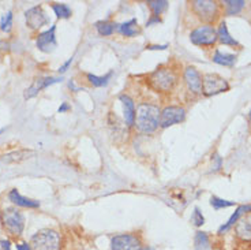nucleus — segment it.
<instances>
[{"mask_svg":"<svg viewBox=\"0 0 251 250\" xmlns=\"http://www.w3.org/2000/svg\"><path fill=\"white\" fill-rule=\"evenodd\" d=\"M160 110L153 104H141L135 111V123L139 132L153 133L160 125Z\"/></svg>","mask_w":251,"mask_h":250,"instance_id":"f257e3e1","label":"nucleus"},{"mask_svg":"<svg viewBox=\"0 0 251 250\" xmlns=\"http://www.w3.org/2000/svg\"><path fill=\"white\" fill-rule=\"evenodd\" d=\"M30 245L31 250H60V235L55 230L44 228L31 237Z\"/></svg>","mask_w":251,"mask_h":250,"instance_id":"f03ea898","label":"nucleus"},{"mask_svg":"<svg viewBox=\"0 0 251 250\" xmlns=\"http://www.w3.org/2000/svg\"><path fill=\"white\" fill-rule=\"evenodd\" d=\"M1 223L11 235L18 237L25 228V218L15 208H8L1 212Z\"/></svg>","mask_w":251,"mask_h":250,"instance_id":"7ed1b4c3","label":"nucleus"},{"mask_svg":"<svg viewBox=\"0 0 251 250\" xmlns=\"http://www.w3.org/2000/svg\"><path fill=\"white\" fill-rule=\"evenodd\" d=\"M149 82L157 92H170L176 83V75L170 69H157L149 75Z\"/></svg>","mask_w":251,"mask_h":250,"instance_id":"20e7f679","label":"nucleus"},{"mask_svg":"<svg viewBox=\"0 0 251 250\" xmlns=\"http://www.w3.org/2000/svg\"><path fill=\"white\" fill-rule=\"evenodd\" d=\"M229 89L228 82L221 78L217 74H206L203 75V81H202V92L205 96H213L219 94L221 92H226Z\"/></svg>","mask_w":251,"mask_h":250,"instance_id":"39448f33","label":"nucleus"},{"mask_svg":"<svg viewBox=\"0 0 251 250\" xmlns=\"http://www.w3.org/2000/svg\"><path fill=\"white\" fill-rule=\"evenodd\" d=\"M190 40L195 45H213L217 41V31L210 25L200 26L191 31Z\"/></svg>","mask_w":251,"mask_h":250,"instance_id":"423d86ee","label":"nucleus"},{"mask_svg":"<svg viewBox=\"0 0 251 250\" xmlns=\"http://www.w3.org/2000/svg\"><path fill=\"white\" fill-rule=\"evenodd\" d=\"M184 118H186V111L182 107H167V108H164L163 112L160 113V126L163 129H167L170 126L183 122Z\"/></svg>","mask_w":251,"mask_h":250,"instance_id":"0eeeda50","label":"nucleus"},{"mask_svg":"<svg viewBox=\"0 0 251 250\" xmlns=\"http://www.w3.org/2000/svg\"><path fill=\"white\" fill-rule=\"evenodd\" d=\"M111 249L112 250H139L141 242L135 235L131 234H122L112 238L111 241Z\"/></svg>","mask_w":251,"mask_h":250,"instance_id":"6e6552de","label":"nucleus"},{"mask_svg":"<svg viewBox=\"0 0 251 250\" xmlns=\"http://www.w3.org/2000/svg\"><path fill=\"white\" fill-rule=\"evenodd\" d=\"M26 25L29 26L30 29H40L41 26L47 25L50 22L48 17L45 15L44 10L41 6H36L29 8L27 11H25Z\"/></svg>","mask_w":251,"mask_h":250,"instance_id":"1a4fd4ad","label":"nucleus"},{"mask_svg":"<svg viewBox=\"0 0 251 250\" xmlns=\"http://www.w3.org/2000/svg\"><path fill=\"white\" fill-rule=\"evenodd\" d=\"M193 8L197 15L203 21H212L217 14V4L216 1L210 0H195L193 1Z\"/></svg>","mask_w":251,"mask_h":250,"instance_id":"9d476101","label":"nucleus"},{"mask_svg":"<svg viewBox=\"0 0 251 250\" xmlns=\"http://www.w3.org/2000/svg\"><path fill=\"white\" fill-rule=\"evenodd\" d=\"M56 26H50V29L40 33L37 37V48L43 52H52L56 48V36H55Z\"/></svg>","mask_w":251,"mask_h":250,"instance_id":"9b49d317","label":"nucleus"},{"mask_svg":"<svg viewBox=\"0 0 251 250\" xmlns=\"http://www.w3.org/2000/svg\"><path fill=\"white\" fill-rule=\"evenodd\" d=\"M62 81V78H55V77H40L37 78L36 81L33 82V85H31L30 88L26 89L25 90V99L26 100H29L31 97H34V96H37L43 89L48 88L50 85H53V83H57V82Z\"/></svg>","mask_w":251,"mask_h":250,"instance_id":"f8f14e48","label":"nucleus"},{"mask_svg":"<svg viewBox=\"0 0 251 250\" xmlns=\"http://www.w3.org/2000/svg\"><path fill=\"white\" fill-rule=\"evenodd\" d=\"M184 81L188 89L194 93H202V78L194 67H187L184 71Z\"/></svg>","mask_w":251,"mask_h":250,"instance_id":"ddd939ff","label":"nucleus"},{"mask_svg":"<svg viewBox=\"0 0 251 250\" xmlns=\"http://www.w3.org/2000/svg\"><path fill=\"white\" fill-rule=\"evenodd\" d=\"M120 101L123 104V115H125L126 125L134 126V123H135V107H134V101L128 96H126V94L120 96Z\"/></svg>","mask_w":251,"mask_h":250,"instance_id":"4468645a","label":"nucleus"},{"mask_svg":"<svg viewBox=\"0 0 251 250\" xmlns=\"http://www.w3.org/2000/svg\"><path fill=\"white\" fill-rule=\"evenodd\" d=\"M8 198L11 202H14L15 205L24 206V208H37L40 206V202L38 201L30 200V198H26L24 195H21L17 189H13L10 193H8Z\"/></svg>","mask_w":251,"mask_h":250,"instance_id":"2eb2a0df","label":"nucleus"},{"mask_svg":"<svg viewBox=\"0 0 251 250\" xmlns=\"http://www.w3.org/2000/svg\"><path fill=\"white\" fill-rule=\"evenodd\" d=\"M235 231L240 239L251 241V216L238 220L236 225H235Z\"/></svg>","mask_w":251,"mask_h":250,"instance_id":"dca6fc26","label":"nucleus"},{"mask_svg":"<svg viewBox=\"0 0 251 250\" xmlns=\"http://www.w3.org/2000/svg\"><path fill=\"white\" fill-rule=\"evenodd\" d=\"M33 155H34V152L30 149H19L4 155V156L1 157V160L4 163H19L24 162L26 159H29V157L33 156Z\"/></svg>","mask_w":251,"mask_h":250,"instance_id":"f3484780","label":"nucleus"},{"mask_svg":"<svg viewBox=\"0 0 251 250\" xmlns=\"http://www.w3.org/2000/svg\"><path fill=\"white\" fill-rule=\"evenodd\" d=\"M118 29L119 31L126 36V37H132V36H135V34H138L139 29H138V22H137V19L132 18L130 21H127L125 24H122V25L118 26Z\"/></svg>","mask_w":251,"mask_h":250,"instance_id":"a211bd4d","label":"nucleus"},{"mask_svg":"<svg viewBox=\"0 0 251 250\" xmlns=\"http://www.w3.org/2000/svg\"><path fill=\"white\" fill-rule=\"evenodd\" d=\"M245 212H251V205H243V206H239L238 209H236V212L233 213L232 216H231V218H229V220H228V222H226V224L221 225V227H220V230H219L220 234H221V232L226 231V230H228V228H229V227H232V225L235 224V223H236V222H238L239 218H240V216H242V213H245Z\"/></svg>","mask_w":251,"mask_h":250,"instance_id":"6ab92c4d","label":"nucleus"},{"mask_svg":"<svg viewBox=\"0 0 251 250\" xmlns=\"http://www.w3.org/2000/svg\"><path fill=\"white\" fill-rule=\"evenodd\" d=\"M217 38H219L220 41L224 45H233V47H235V45H239L238 41H236L235 38L231 37V34L228 33L226 22H221V24H220L219 31H217Z\"/></svg>","mask_w":251,"mask_h":250,"instance_id":"aec40b11","label":"nucleus"},{"mask_svg":"<svg viewBox=\"0 0 251 250\" xmlns=\"http://www.w3.org/2000/svg\"><path fill=\"white\" fill-rule=\"evenodd\" d=\"M235 60H236V56L235 55H231V54H223L220 51H216L213 56V62L219 63V64H223V66H233L235 64Z\"/></svg>","mask_w":251,"mask_h":250,"instance_id":"412c9836","label":"nucleus"},{"mask_svg":"<svg viewBox=\"0 0 251 250\" xmlns=\"http://www.w3.org/2000/svg\"><path fill=\"white\" fill-rule=\"evenodd\" d=\"M96 28H97V31L100 33L101 36H112L113 31L116 29V25L109 22V21H100L96 24Z\"/></svg>","mask_w":251,"mask_h":250,"instance_id":"4be33fe9","label":"nucleus"},{"mask_svg":"<svg viewBox=\"0 0 251 250\" xmlns=\"http://www.w3.org/2000/svg\"><path fill=\"white\" fill-rule=\"evenodd\" d=\"M195 250H207L209 249V237L206 232L198 231L194 238Z\"/></svg>","mask_w":251,"mask_h":250,"instance_id":"5701e85b","label":"nucleus"},{"mask_svg":"<svg viewBox=\"0 0 251 250\" xmlns=\"http://www.w3.org/2000/svg\"><path fill=\"white\" fill-rule=\"evenodd\" d=\"M245 1L243 0H228L226 1V14L228 15H235L242 11V8L245 7Z\"/></svg>","mask_w":251,"mask_h":250,"instance_id":"b1692460","label":"nucleus"},{"mask_svg":"<svg viewBox=\"0 0 251 250\" xmlns=\"http://www.w3.org/2000/svg\"><path fill=\"white\" fill-rule=\"evenodd\" d=\"M148 4L151 7V10L153 11V14L158 17L160 14L163 13L167 10V7H168V1L167 0H149L148 1Z\"/></svg>","mask_w":251,"mask_h":250,"instance_id":"393cba45","label":"nucleus"},{"mask_svg":"<svg viewBox=\"0 0 251 250\" xmlns=\"http://www.w3.org/2000/svg\"><path fill=\"white\" fill-rule=\"evenodd\" d=\"M52 8H53L57 18L67 19L71 17V8L67 4H63V3L62 4H52Z\"/></svg>","mask_w":251,"mask_h":250,"instance_id":"a878e982","label":"nucleus"},{"mask_svg":"<svg viewBox=\"0 0 251 250\" xmlns=\"http://www.w3.org/2000/svg\"><path fill=\"white\" fill-rule=\"evenodd\" d=\"M111 77H112V73H108V74L104 75V77H97V75L88 74V80L92 85H94V86H104V85H107L108 81L111 80Z\"/></svg>","mask_w":251,"mask_h":250,"instance_id":"bb28decb","label":"nucleus"},{"mask_svg":"<svg viewBox=\"0 0 251 250\" xmlns=\"http://www.w3.org/2000/svg\"><path fill=\"white\" fill-rule=\"evenodd\" d=\"M11 26H13V13L8 11L7 14H4L1 17V21H0V29L3 31H10L11 30Z\"/></svg>","mask_w":251,"mask_h":250,"instance_id":"cd10ccee","label":"nucleus"},{"mask_svg":"<svg viewBox=\"0 0 251 250\" xmlns=\"http://www.w3.org/2000/svg\"><path fill=\"white\" fill-rule=\"evenodd\" d=\"M210 204H212V206H213L214 209H221V208H228V206L235 205V202H232V201L221 200L219 197H212Z\"/></svg>","mask_w":251,"mask_h":250,"instance_id":"c85d7f7f","label":"nucleus"},{"mask_svg":"<svg viewBox=\"0 0 251 250\" xmlns=\"http://www.w3.org/2000/svg\"><path fill=\"white\" fill-rule=\"evenodd\" d=\"M191 222L194 223V225L197 227H201L203 223H205V218H203V215L200 211V208H195L194 212H193V216H191Z\"/></svg>","mask_w":251,"mask_h":250,"instance_id":"c756f323","label":"nucleus"},{"mask_svg":"<svg viewBox=\"0 0 251 250\" xmlns=\"http://www.w3.org/2000/svg\"><path fill=\"white\" fill-rule=\"evenodd\" d=\"M71 63H73V57H70L69 60H67V62L64 63V64H63L62 67H59V73H66V71H67V69H69L70 67V64H71Z\"/></svg>","mask_w":251,"mask_h":250,"instance_id":"7c9ffc66","label":"nucleus"},{"mask_svg":"<svg viewBox=\"0 0 251 250\" xmlns=\"http://www.w3.org/2000/svg\"><path fill=\"white\" fill-rule=\"evenodd\" d=\"M0 245H1V249L3 250H11V242L8 239H3L0 242Z\"/></svg>","mask_w":251,"mask_h":250,"instance_id":"2f4dec72","label":"nucleus"},{"mask_svg":"<svg viewBox=\"0 0 251 250\" xmlns=\"http://www.w3.org/2000/svg\"><path fill=\"white\" fill-rule=\"evenodd\" d=\"M160 22H161V21H160V18H158V17H156V15H153L151 21H148L146 26H151V25H153V24H160Z\"/></svg>","mask_w":251,"mask_h":250,"instance_id":"473e14b6","label":"nucleus"},{"mask_svg":"<svg viewBox=\"0 0 251 250\" xmlns=\"http://www.w3.org/2000/svg\"><path fill=\"white\" fill-rule=\"evenodd\" d=\"M69 110H70L69 104H67V103H63L62 106L59 107V110H57V111H59L60 113H63V112H66V111H69Z\"/></svg>","mask_w":251,"mask_h":250,"instance_id":"72a5a7b5","label":"nucleus"},{"mask_svg":"<svg viewBox=\"0 0 251 250\" xmlns=\"http://www.w3.org/2000/svg\"><path fill=\"white\" fill-rule=\"evenodd\" d=\"M17 250H31V246H29L27 244H18Z\"/></svg>","mask_w":251,"mask_h":250,"instance_id":"f704fd0d","label":"nucleus"},{"mask_svg":"<svg viewBox=\"0 0 251 250\" xmlns=\"http://www.w3.org/2000/svg\"><path fill=\"white\" fill-rule=\"evenodd\" d=\"M10 50V44L6 41H0V51H8Z\"/></svg>","mask_w":251,"mask_h":250,"instance_id":"c9c22d12","label":"nucleus"},{"mask_svg":"<svg viewBox=\"0 0 251 250\" xmlns=\"http://www.w3.org/2000/svg\"><path fill=\"white\" fill-rule=\"evenodd\" d=\"M167 48V45H151L149 47V50H165Z\"/></svg>","mask_w":251,"mask_h":250,"instance_id":"e433bc0d","label":"nucleus"},{"mask_svg":"<svg viewBox=\"0 0 251 250\" xmlns=\"http://www.w3.org/2000/svg\"><path fill=\"white\" fill-rule=\"evenodd\" d=\"M139 250H154L153 248H151V246H144V248H141Z\"/></svg>","mask_w":251,"mask_h":250,"instance_id":"4c0bfd02","label":"nucleus"},{"mask_svg":"<svg viewBox=\"0 0 251 250\" xmlns=\"http://www.w3.org/2000/svg\"><path fill=\"white\" fill-rule=\"evenodd\" d=\"M249 116H250V122H251V110H250V113H249Z\"/></svg>","mask_w":251,"mask_h":250,"instance_id":"58836bf2","label":"nucleus"},{"mask_svg":"<svg viewBox=\"0 0 251 250\" xmlns=\"http://www.w3.org/2000/svg\"><path fill=\"white\" fill-rule=\"evenodd\" d=\"M3 130H4V129H1V130H0V134H1V133H3Z\"/></svg>","mask_w":251,"mask_h":250,"instance_id":"ea45409f","label":"nucleus"}]
</instances>
